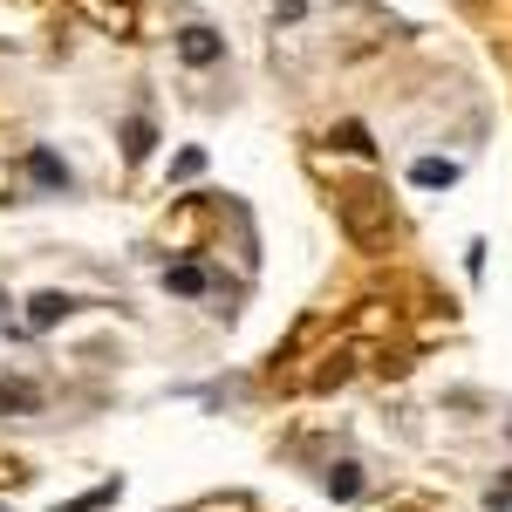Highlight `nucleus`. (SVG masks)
<instances>
[{
  "label": "nucleus",
  "mask_w": 512,
  "mask_h": 512,
  "mask_svg": "<svg viewBox=\"0 0 512 512\" xmlns=\"http://www.w3.org/2000/svg\"><path fill=\"white\" fill-rule=\"evenodd\" d=\"M76 7H82V14H96L110 35H130V28H137V21H130V7H117V0H76Z\"/></svg>",
  "instance_id": "1a4fd4ad"
},
{
  "label": "nucleus",
  "mask_w": 512,
  "mask_h": 512,
  "mask_svg": "<svg viewBox=\"0 0 512 512\" xmlns=\"http://www.w3.org/2000/svg\"><path fill=\"white\" fill-rule=\"evenodd\" d=\"M335 212H342V233L362 246V253H383L396 233L390 219V198L376 192V185H349V192H335Z\"/></svg>",
  "instance_id": "f257e3e1"
},
{
  "label": "nucleus",
  "mask_w": 512,
  "mask_h": 512,
  "mask_svg": "<svg viewBox=\"0 0 512 512\" xmlns=\"http://www.w3.org/2000/svg\"><path fill=\"white\" fill-rule=\"evenodd\" d=\"M151 144H158L151 117H130V130H123V158H130V164H144V158H151Z\"/></svg>",
  "instance_id": "6e6552de"
},
{
  "label": "nucleus",
  "mask_w": 512,
  "mask_h": 512,
  "mask_svg": "<svg viewBox=\"0 0 512 512\" xmlns=\"http://www.w3.org/2000/svg\"><path fill=\"white\" fill-rule=\"evenodd\" d=\"M28 410H41L35 383H0V417H28Z\"/></svg>",
  "instance_id": "39448f33"
},
{
  "label": "nucleus",
  "mask_w": 512,
  "mask_h": 512,
  "mask_svg": "<svg viewBox=\"0 0 512 512\" xmlns=\"http://www.w3.org/2000/svg\"><path fill=\"white\" fill-rule=\"evenodd\" d=\"M335 144H342V151H355V158H369V151H376L362 123H342V130H335Z\"/></svg>",
  "instance_id": "9b49d317"
},
{
  "label": "nucleus",
  "mask_w": 512,
  "mask_h": 512,
  "mask_svg": "<svg viewBox=\"0 0 512 512\" xmlns=\"http://www.w3.org/2000/svg\"><path fill=\"white\" fill-rule=\"evenodd\" d=\"M164 287H171V294H205L212 274H205L198 260H178V267H164Z\"/></svg>",
  "instance_id": "20e7f679"
},
{
  "label": "nucleus",
  "mask_w": 512,
  "mask_h": 512,
  "mask_svg": "<svg viewBox=\"0 0 512 512\" xmlns=\"http://www.w3.org/2000/svg\"><path fill=\"white\" fill-rule=\"evenodd\" d=\"M69 308H76L69 294H35V301H28V328H55Z\"/></svg>",
  "instance_id": "0eeeda50"
},
{
  "label": "nucleus",
  "mask_w": 512,
  "mask_h": 512,
  "mask_svg": "<svg viewBox=\"0 0 512 512\" xmlns=\"http://www.w3.org/2000/svg\"><path fill=\"white\" fill-rule=\"evenodd\" d=\"M28 178L48 185V192H69V185H76V178H69V164L55 158V151H28Z\"/></svg>",
  "instance_id": "7ed1b4c3"
},
{
  "label": "nucleus",
  "mask_w": 512,
  "mask_h": 512,
  "mask_svg": "<svg viewBox=\"0 0 512 512\" xmlns=\"http://www.w3.org/2000/svg\"><path fill=\"white\" fill-rule=\"evenodd\" d=\"M410 178H417L424 192H437V185H458V164H451V158H417V164H410Z\"/></svg>",
  "instance_id": "423d86ee"
},
{
  "label": "nucleus",
  "mask_w": 512,
  "mask_h": 512,
  "mask_svg": "<svg viewBox=\"0 0 512 512\" xmlns=\"http://www.w3.org/2000/svg\"><path fill=\"white\" fill-rule=\"evenodd\" d=\"M110 499H117V485H96V492H82L76 506H62V512H103Z\"/></svg>",
  "instance_id": "f8f14e48"
},
{
  "label": "nucleus",
  "mask_w": 512,
  "mask_h": 512,
  "mask_svg": "<svg viewBox=\"0 0 512 512\" xmlns=\"http://www.w3.org/2000/svg\"><path fill=\"white\" fill-rule=\"evenodd\" d=\"M178 55H185L192 69H212V62L226 55V41L212 35V28H185V35H178Z\"/></svg>",
  "instance_id": "f03ea898"
},
{
  "label": "nucleus",
  "mask_w": 512,
  "mask_h": 512,
  "mask_svg": "<svg viewBox=\"0 0 512 512\" xmlns=\"http://www.w3.org/2000/svg\"><path fill=\"white\" fill-rule=\"evenodd\" d=\"M355 492H362V465H349V458L328 465V499H355Z\"/></svg>",
  "instance_id": "9d476101"
}]
</instances>
